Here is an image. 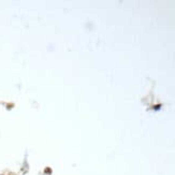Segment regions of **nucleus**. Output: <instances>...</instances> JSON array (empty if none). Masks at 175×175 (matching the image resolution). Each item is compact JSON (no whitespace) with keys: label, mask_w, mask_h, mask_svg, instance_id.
Wrapping results in <instances>:
<instances>
[{"label":"nucleus","mask_w":175,"mask_h":175,"mask_svg":"<svg viewBox=\"0 0 175 175\" xmlns=\"http://www.w3.org/2000/svg\"><path fill=\"white\" fill-rule=\"evenodd\" d=\"M160 108H161V105H156V106H154V110H159Z\"/></svg>","instance_id":"f257e3e1"}]
</instances>
